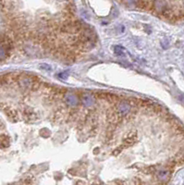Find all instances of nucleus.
Instances as JSON below:
<instances>
[{
    "label": "nucleus",
    "mask_w": 184,
    "mask_h": 185,
    "mask_svg": "<svg viewBox=\"0 0 184 185\" xmlns=\"http://www.w3.org/2000/svg\"><path fill=\"white\" fill-rule=\"evenodd\" d=\"M116 111L118 115H120L121 117H124L131 111V105L128 102H125V101L118 103V106H117Z\"/></svg>",
    "instance_id": "f257e3e1"
},
{
    "label": "nucleus",
    "mask_w": 184,
    "mask_h": 185,
    "mask_svg": "<svg viewBox=\"0 0 184 185\" xmlns=\"http://www.w3.org/2000/svg\"><path fill=\"white\" fill-rule=\"evenodd\" d=\"M81 102L85 106H91L94 104V98L90 94H83L81 96Z\"/></svg>",
    "instance_id": "f03ea898"
},
{
    "label": "nucleus",
    "mask_w": 184,
    "mask_h": 185,
    "mask_svg": "<svg viewBox=\"0 0 184 185\" xmlns=\"http://www.w3.org/2000/svg\"><path fill=\"white\" fill-rule=\"evenodd\" d=\"M64 99H65L66 103L68 104V106H76L77 104H78V99H77V97L73 94H70V93L65 94Z\"/></svg>",
    "instance_id": "7ed1b4c3"
},
{
    "label": "nucleus",
    "mask_w": 184,
    "mask_h": 185,
    "mask_svg": "<svg viewBox=\"0 0 184 185\" xmlns=\"http://www.w3.org/2000/svg\"><path fill=\"white\" fill-rule=\"evenodd\" d=\"M23 115L27 119L31 120V121L35 120L36 119H37V115H36V113L33 109H31V108H26V109H24Z\"/></svg>",
    "instance_id": "20e7f679"
},
{
    "label": "nucleus",
    "mask_w": 184,
    "mask_h": 185,
    "mask_svg": "<svg viewBox=\"0 0 184 185\" xmlns=\"http://www.w3.org/2000/svg\"><path fill=\"white\" fill-rule=\"evenodd\" d=\"M18 83H19V85H20V86H21V87H25V88L31 87V80L30 78H26V77L21 78V79L20 78L19 80H18Z\"/></svg>",
    "instance_id": "39448f33"
},
{
    "label": "nucleus",
    "mask_w": 184,
    "mask_h": 185,
    "mask_svg": "<svg viewBox=\"0 0 184 185\" xmlns=\"http://www.w3.org/2000/svg\"><path fill=\"white\" fill-rule=\"evenodd\" d=\"M157 177L161 182H167L169 178V172L168 170H160L157 173Z\"/></svg>",
    "instance_id": "423d86ee"
},
{
    "label": "nucleus",
    "mask_w": 184,
    "mask_h": 185,
    "mask_svg": "<svg viewBox=\"0 0 184 185\" xmlns=\"http://www.w3.org/2000/svg\"><path fill=\"white\" fill-rule=\"evenodd\" d=\"M136 136L134 137V136H132V137H128L127 139H125L123 141V145L122 146H124V147H128V146H131V145H132L133 143H134L135 142H136Z\"/></svg>",
    "instance_id": "0eeeda50"
},
{
    "label": "nucleus",
    "mask_w": 184,
    "mask_h": 185,
    "mask_svg": "<svg viewBox=\"0 0 184 185\" xmlns=\"http://www.w3.org/2000/svg\"><path fill=\"white\" fill-rule=\"evenodd\" d=\"M40 135H41L42 137H44V138H47V137L50 136V130H47V129H43V130H41Z\"/></svg>",
    "instance_id": "6e6552de"
},
{
    "label": "nucleus",
    "mask_w": 184,
    "mask_h": 185,
    "mask_svg": "<svg viewBox=\"0 0 184 185\" xmlns=\"http://www.w3.org/2000/svg\"><path fill=\"white\" fill-rule=\"evenodd\" d=\"M41 69L50 70H51V67H50V66H48L47 64H42V65H41Z\"/></svg>",
    "instance_id": "1a4fd4ad"
},
{
    "label": "nucleus",
    "mask_w": 184,
    "mask_h": 185,
    "mask_svg": "<svg viewBox=\"0 0 184 185\" xmlns=\"http://www.w3.org/2000/svg\"><path fill=\"white\" fill-rule=\"evenodd\" d=\"M58 77L61 78V79H63V80H66V79L68 78V74H67V73H60V74L58 75Z\"/></svg>",
    "instance_id": "9d476101"
},
{
    "label": "nucleus",
    "mask_w": 184,
    "mask_h": 185,
    "mask_svg": "<svg viewBox=\"0 0 184 185\" xmlns=\"http://www.w3.org/2000/svg\"><path fill=\"white\" fill-rule=\"evenodd\" d=\"M120 151H121V149H119V148H118L117 150H115V151L113 152V154H114L115 156H117V155L119 154V153H120Z\"/></svg>",
    "instance_id": "9b49d317"
}]
</instances>
